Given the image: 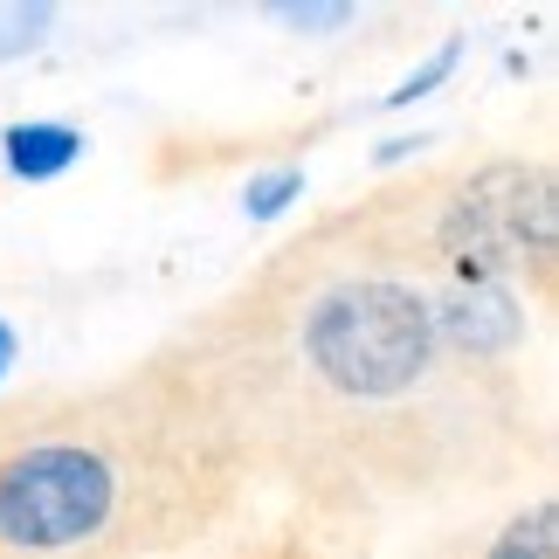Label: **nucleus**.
<instances>
[{
	"label": "nucleus",
	"mask_w": 559,
	"mask_h": 559,
	"mask_svg": "<svg viewBox=\"0 0 559 559\" xmlns=\"http://www.w3.org/2000/svg\"><path fill=\"white\" fill-rule=\"evenodd\" d=\"M166 359L222 415L249 477L270 469L338 519L498 484L525 456V373L456 338L415 187L276 249Z\"/></svg>",
	"instance_id": "nucleus-1"
},
{
	"label": "nucleus",
	"mask_w": 559,
	"mask_h": 559,
	"mask_svg": "<svg viewBox=\"0 0 559 559\" xmlns=\"http://www.w3.org/2000/svg\"><path fill=\"white\" fill-rule=\"evenodd\" d=\"M249 463L166 353L0 407V559H159L235 511Z\"/></svg>",
	"instance_id": "nucleus-2"
},
{
	"label": "nucleus",
	"mask_w": 559,
	"mask_h": 559,
	"mask_svg": "<svg viewBox=\"0 0 559 559\" xmlns=\"http://www.w3.org/2000/svg\"><path fill=\"white\" fill-rule=\"evenodd\" d=\"M407 559H559V504H552V490H539L532 504H511L498 519L436 532Z\"/></svg>",
	"instance_id": "nucleus-3"
},
{
	"label": "nucleus",
	"mask_w": 559,
	"mask_h": 559,
	"mask_svg": "<svg viewBox=\"0 0 559 559\" xmlns=\"http://www.w3.org/2000/svg\"><path fill=\"white\" fill-rule=\"evenodd\" d=\"M235 559H380V552H373L367 519L290 504V511H276V519H263L255 532H242Z\"/></svg>",
	"instance_id": "nucleus-4"
},
{
	"label": "nucleus",
	"mask_w": 559,
	"mask_h": 559,
	"mask_svg": "<svg viewBox=\"0 0 559 559\" xmlns=\"http://www.w3.org/2000/svg\"><path fill=\"white\" fill-rule=\"evenodd\" d=\"M8 166L21 180H56V174H70V166L83 159V132L76 124H56V118H41V124H8Z\"/></svg>",
	"instance_id": "nucleus-5"
},
{
	"label": "nucleus",
	"mask_w": 559,
	"mask_h": 559,
	"mask_svg": "<svg viewBox=\"0 0 559 559\" xmlns=\"http://www.w3.org/2000/svg\"><path fill=\"white\" fill-rule=\"evenodd\" d=\"M297 193H305V166H276V174H263V180H249V214L255 222H270V214H284Z\"/></svg>",
	"instance_id": "nucleus-6"
},
{
	"label": "nucleus",
	"mask_w": 559,
	"mask_h": 559,
	"mask_svg": "<svg viewBox=\"0 0 559 559\" xmlns=\"http://www.w3.org/2000/svg\"><path fill=\"white\" fill-rule=\"evenodd\" d=\"M449 70H456V41H449V49H442L436 62H428V70H421V76H407V83H401V91H394V104H407V97H421V91H428V83H436V76H449Z\"/></svg>",
	"instance_id": "nucleus-7"
},
{
	"label": "nucleus",
	"mask_w": 559,
	"mask_h": 559,
	"mask_svg": "<svg viewBox=\"0 0 559 559\" xmlns=\"http://www.w3.org/2000/svg\"><path fill=\"white\" fill-rule=\"evenodd\" d=\"M284 21L290 28H346L353 8H284Z\"/></svg>",
	"instance_id": "nucleus-8"
},
{
	"label": "nucleus",
	"mask_w": 559,
	"mask_h": 559,
	"mask_svg": "<svg viewBox=\"0 0 559 559\" xmlns=\"http://www.w3.org/2000/svg\"><path fill=\"white\" fill-rule=\"evenodd\" d=\"M14 353H21V346H14V325H8V318H0V373L14 367Z\"/></svg>",
	"instance_id": "nucleus-9"
}]
</instances>
